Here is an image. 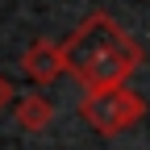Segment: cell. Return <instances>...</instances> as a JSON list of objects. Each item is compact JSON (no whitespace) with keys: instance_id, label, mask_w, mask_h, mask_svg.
<instances>
[{"instance_id":"277c9868","label":"cell","mask_w":150,"mask_h":150,"mask_svg":"<svg viewBox=\"0 0 150 150\" xmlns=\"http://www.w3.org/2000/svg\"><path fill=\"white\" fill-rule=\"evenodd\" d=\"M21 71L29 75L38 88H50L54 79L71 75L67 54H63V42H46V38H38V42H33V46L21 54Z\"/></svg>"},{"instance_id":"6da1fadb","label":"cell","mask_w":150,"mask_h":150,"mask_svg":"<svg viewBox=\"0 0 150 150\" xmlns=\"http://www.w3.org/2000/svg\"><path fill=\"white\" fill-rule=\"evenodd\" d=\"M79 112H83V121L96 129V134L117 138V134H125V129L146 112V100L138 96V92H129V88H108V92L83 96L79 100Z\"/></svg>"},{"instance_id":"5b68a950","label":"cell","mask_w":150,"mask_h":150,"mask_svg":"<svg viewBox=\"0 0 150 150\" xmlns=\"http://www.w3.org/2000/svg\"><path fill=\"white\" fill-rule=\"evenodd\" d=\"M13 117H17V125H21L25 134H38V129H46L54 121V104L42 96V92H29V96H21L13 104Z\"/></svg>"},{"instance_id":"8992f818","label":"cell","mask_w":150,"mask_h":150,"mask_svg":"<svg viewBox=\"0 0 150 150\" xmlns=\"http://www.w3.org/2000/svg\"><path fill=\"white\" fill-rule=\"evenodd\" d=\"M8 104H17V92H13V79L0 71V112H4Z\"/></svg>"},{"instance_id":"7a4b0ae2","label":"cell","mask_w":150,"mask_h":150,"mask_svg":"<svg viewBox=\"0 0 150 150\" xmlns=\"http://www.w3.org/2000/svg\"><path fill=\"white\" fill-rule=\"evenodd\" d=\"M125 42H129V33H125L117 21H112L108 13H100V8H96V13H92L88 21H83V25H79V29H75L67 42H63V54H67V67H71V75H75V71H83L92 59H100L104 50L125 46Z\"/></svg>"},{"instance_id":"3957f363","label":"cell","mask_w":150,"mask_h":150,"mask_svg":"<svg viewBox=\"0 0 150 150\" xmlns=\"http://www.w3.org/2000/svg\"><path fill=\"white\" fill-rule=\"evenodd\" d=\"M142 67V46L129 38L125 46H112L104 50L100 59H92L83 71H75L71 79L83 88V96H92V92H108V88H125L129 83V75H134Z\"/></svg>"}]
</instances>
